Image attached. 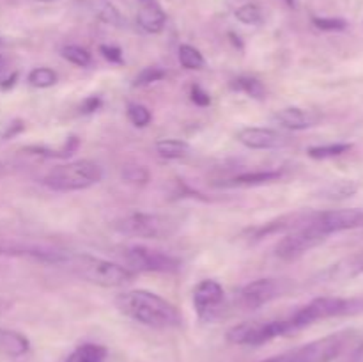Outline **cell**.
Instances as JSON below:
<instances>
[{
  "instance_id": "cell-1",
  "label": "cell",
  "mask_w": 363,
  "mask_h": 362,
  "mask_svg": "<svg viewBox=\"0 0 363 362\" xmlns=\"http://www.w3.org/2000/svg\"><path fill=\"white\" fill-rule=\"evenodd\" d=\"M116 305L124 316L151 329H174L181 325V314L176 305L152 291H124L117 295Z\"/></svg>"
},
{
  "instance_id": "cell-2",
  "label": "cell",
  "mask_w": 363,
  "mask_h": 362,
  "mask_svg": "<svg viewBox=\"0 0 363 362\" xmlns=\"http://www.w3.org/2000/svg\"><path fill=\"white\" fill-rule=\"evenodd\" d=\"M73 275L101 287H123L133 280L135 272L119 263L96 258L91 254H67L62 263Z\"/></svg>"
},
{
  "instance_id": "cell-3",
  "label": "cell",
  "mask_w": 363,
  "mask_h": 362,
  "mask_svg": "<svg viewBox=\"0 0 363 362\" xmlns=\"http://www.w3.org/2000/svg\"><path fill=\"white\" fill-rule=\"evenodd\" d=\"M363 311V298H340V297H319L305 304L289 316L291 334L300 332L321 319L340 318V316L358 314Z\"/></svg>"
},
{
  "instance_id": "cell-4",
  "label": "cell",
  "mask_w": 363,
  "mask_h": 362,
  "mask_svg": "<svg viewBox=\"0 0 363 362\" xmlns=\"http://www.w3.org/2000/svg\"><path fill=\"white\" fill-rule=\"evenodd\" d=\"M181 222L172 215L163 213L133 212L119 216L112 222V229L123 236L144 238V240H167L179 231Z\"/></svg>"
},
{
  "instance_id": "cell-5",
  "label": "cell",
  "mask_w": 363,
  "mask_h": 362,
  "mask_svg": "<svg viewBox=\"0 0 363 362\" xmlns=\"http://www.w3.org/2000/svg\"><path fill=\"white\" fill-rule=\"evenodd\" d=\"M105 170L92 160H74L50 169L41 177V185L53 192H78L98 185Z\"/></svg>"
},
{
  "instance_id": "cell-6",
  "label": "cell",
  "mask_w": 363,
  "mask_h": 362,
  "mask_svg": "<svg viewBox=\"0 0 363 362\" xmlns=\"http://www.w3.org/2000/svg\"><path fill=\"white\" fill-rule=\"evenodd\" d=\"M351 339H353V332L350 330L337 332L303 344L300 348H294L286 353L269 357L262 362H333L344 353Z\"/></svg>"
},
{
  "instance_id": "cell-7",
  "label": "cell",
  "mask_w": 363,
  "mask_h": 362,
  "mask_svg": "<svg viewBox=\"0 0 363 362\" xmlns=\"http://www.w3.org/2000/svg\"><path fill=\"white\" fill-rule=\"evenodd\" d=\"M121 258L131 272L147 273H176L181 270V261L172 254L149 248L145 245H130L121 251Z\"/></svg>"
},
{
  "instance_id": "cell-8",
  "label": "cell",
  "mask_w": 363,
  "mask_h": 362,
  "mask_svg": "<svg viewBox=\"0 0 363 362\" xmlns=\"http://www.w3.org/2000/svg\"><path fill=\"white\" fill-rule=\"evenodd\" d=\"M287 319H268V322H245L233 327L227 332V341L241 346H261L277 337L289 336Z\"/></svg>"
},
{
  "instance_id": "cell-9",
  "label": "cell",
  "mask_w": 363,
  "mask_h": 362,
  "mask_svg": "<svg viewBox=\"0 0 363 362\" xmlns=\"http://www.w3.org/2000/svg\"><path fill=\"white\" fill-rule=\"evenodd\" d=\"M312 219V213H311ZM311 219L303 224V226L296 227V229L289 231L284 238H280L279 243L275 245V256L284 261H291V259H296L300 256H303L305 252L312 251L318 245H321L326 240V236L323 233H319L314 227V224L311 222Z\"/></svg>"
},
{
  "instance_id": "cell-10",
  "label": "cell",
  "mask_w": 363,
  "mask_h": 362,
  "mask_svg": "<svg viewBox=\"0 0 363 362\" xmlns=\"http://www.w3.org/2000/svg\"><path fill=\"white\" fill-rule=\"evenodd\" d=\"M311 222L314 224L319 233L330 236V234L342 233V231L360 229V227H363V212L354 208L318 212L312 213Z\"/></svg>"
},
{
  "instance_id": "cell-11",
  "label": "cell",
  "mask_w": 363,
  "mask_h": 362,
  "mask_svg": "<svg viewBox=\"0 0 363 362\" xmlns=\"http://www.w3.org/2000/svg\"><path fill=\"white\" fill-rule=\"evenodd\" d=\"M282 280L262 277V279H255L241 287L240 295H238V304L247 311H255V309H261L262 305L269 304L275 298L282 297Z\"/></svg>"
},
{
  "instance_id": "cell-12",
  "label": "cell",
  "mask_w": 363,
  "mask_h": 362,
  "mask_svg": "<svg viewBox=\"0 0 363 362\" xmlns=\"http://www.w3.org/2000/svg\"><path fill=\"white\" fill-rule=\"evenodd\" d=\"M225 291L218 280L204 279L194 287V307L202 322H213L222 311Z\"/></svg>"
},
{
  "instance_id": "cell-13",
  "label": "cell",
  "mask_w": 363,
  "mask_h": 362,
  "mask_svg": "<svg viewBox=\"0 0 363 362\" xmlns=\"http://www.w3.org/2000/svg\"><path fill=\"white\" fill-rule=\"evenodd\" d=\"M240 144L248 149H262V151H272V149H284L291 144L289 137L272 128H243L236 133Z\"/></svg>"
},
{
  "instance_id": "cell-14",
  "label": "cell",
  "mask_w": 363,
  "mask_h": 362,
  "mask_svg": "<svg viewBox=\"0 0 363 362\" xmlns=\"http://www.w3.org/2000/svg\"><path fill=\"white\" fill-rule=\"evenodd\" d=\"M308 219H311V213H289V215H282L279 216V219L259 224V226L255 227H248V229H245L243 234H247L250 241H259L264 240V238L273 236V234L289 233V231L303 226Z\"/></svg>"
},
{
  "instance_id": "cell-15",
  "label": "cell",
  "mask_w": 363,
  "mask_h": 362,
  "mask_svg": "<svg viewBox=\"0 0 363 362\" xmlns=\"http://www.w3.org/2000/svg\"><path fill=\"white\" fill-rule=\"evenodd\" d=\"M321 114L314 112V110H305L300 106H286L273 114V121L279 124L280 128H286L291 131H301L314 128L321 123Z\"/></svg>"
},
{
  "instance_id": "cell-16",
  "label": "cell",
  "mask_w": 363,
  "mask_h": 362,
  "mask_svg": "<svg viewBox=\"0 0 363 362\" xmlns=\"http://www.w3.org/2000/svg\"><path fill=\"white\" fill-rule=\"evenodd\" d=\"M137 2V23L147 34H160L165 27L167 16L158 0H135Z\"/></svg>"
},
{
  "instance_id": "cell-17",
  "label": "cell",
  "mask_w": 363,
  "mask_h": 362,
  "mask_svg": "<svg viewBox=\"0 0 363 362\" xmlns=\"http://www.w3.org/2000/svg\"><path fill=\"white\" fill-rule=\"evenodd\" d=\"M284 177V170H254V172H241L229 180L218 183V187H261V185L275 183Z\"/></svg>"
},
{
  "instance_id": "cell-18",
  "label": "cell",
  "mask_w": 363,
  "mask_h": 362,
  "mask_svg": "<svg viewBox=\"0 0 363 362\" xmlns=\"http://www.w3.org/2000/svg\"><path fill=\"white\" fill-rule=\"evenodd\" d=\"M30 350V341L25 334L11 329H0V357L18 358Z\"/></svg>"
},
{
  "instance_id": "cell-19",
  "label": "cell",
  "mask_w": 363,
  "mask_h": 362,
  "mask_svg": "<svg viewBox=\"0 0 363 362\" xmlns=\"http://www.w3.org/2000/svg\"><path fill=\"white\" fill-rule=\"evenodd\" d=\"M80 148V138L77 135H69V137L64 141V144H60L59 148H50V146H43V144H32V146H25L23 153H28V155L34 156H41V158H57V160H64L73 156L74 153L78 151Z\"/></svg>"
},
{
  "instance_id": "cell-20",
  "label": "cell",
  "mask_w": 363,
  "mask_h": 362,
  "mask_svg": "<svg viewBox=\"0 0 363 362\" xmlns=\"http://www.w3.org/2000/svg\"><path fill=\"white\" fill-rule=\"evenodd\" d=\"M156 151L162 158L181 160L190 155L191 148L188 142L181 141V138H160L156 142Z\"/></svg>"
},
{
  "instance_id": "cell-21",
  "label": "cell",
  "mask_w": 363,
  "mask_h": 362,
  "mask_svg": "<svg viewBox=\"0 0 363 362\" xmlns=\"http://www.w3.org/2000/svg\"><path fill=\"white\" fill-rule=\"evenodd\" d=\"M106 355H108V350L105 346H101V344L85 343L82 346H78L77 350L71 351L66 362H105Z\"/></svg>"
},
{
  "instance_id": "cell-22",
  "label": "cell",
  "mask_w": 363,
  "mask_h": 362,
  "mask_svg": "<svg viewBox=\"0 0 363 362\" xmlns=\"http://www.w3.org/2000/svg\"><path fill=\"white\" fill-rule=\"evenodd\" d=\"M230 89L236 92H243L254 99H264L266 96V85L259 78L250 77V75H241V77L234 78L230 82Z\"/></svg>"
},
{
  "instance_id": "cell-23",
  "label": "cell",
  "mask_w": 363,
  "mask_h": 362,
  "mask_svg": "<svg viewBox=\"0 0 363 362\" xmlns=\"http://www.w3.org/2000/svg\"><path fill=\"white\" fill-rule=\"evenodd\" d=\"M357 192L358 185L353 180H339L326 185L321 192V197L328 199V201H342V199L353 197Z\"/></svg>"
},
{
  "instance_id": "cell-24",
  "label": "cell",
  "mask_w": 363,
  "mask_h": 362,
  "mask_svg": "<svg viewBox=\"0 0 363 362\" xmlns=\"http://www.w3.org/2000/svg\"><path fill=\"white\" fill-rule=\"evenodd\" d=\"M353 149V144H344V142H337V144H325V146H312L307 149V155L314 160H328L335 158V156L346 155L347 151Z\"/></svg>"
},
{
  "instance_id": "cell-25",
  "label": "cell",
  "mask_w": 363,
  "mask_h": 362,
  "mask_svg": "<svg viewBox=\"0 0 363 362\" xmlns=\"http://www.w3.org/2000/svg\"><path fill=\"white\" fill-rule=\"evenodd\" d=\"M177 55H179V62L184 70H204L206 59L195 46L181 45Z\"/></svg>"
},
{
  "instance_id": "cell-26",
  "label": "cell",
  "mask_w": 363,
  "mask_h": 362,
  "mask_svg": "<svg viewBox=\"0 0 363 362\" xmlns=\"http://www.w3.org/2000/svg\"><path fill=\"white\" fill-rule=\"evenodd\" d=\"M60 55L67 60V62L74 64L78 67H89L92 64V55L87 48L78 45H66L60 50Z\"/></svg>"
},
{
  "instance_id": "cell-27",
  "label": "cell",
  "mask_w": 363,
  "mask_h": 362,
  "mask_svg": "<svg viewBox=\"0 0 363 362\" xmlns=\"http://www.w3.org/2000/svg\"><path fill=\"white\" fill-rule=\"evenodd\" d=\"M28 84L38 89H48L59 82V75L52 67H34L27 77Z\"/></svg>"
},
{
  "instance_id": "cell-28",
  "label": "cell",
  "mask_w": 363,
  "mask_h": 362,
  "mask_svg": "<svg viewBox=\"0 0 363 362\" xmlns=\"http://www.w3.org/2000/svg\"><path fill=\"white\" fill-rule=\"evenodd\" d=\"M360 273H363V252L351 256L350 259H346L332 270L333 277H354L360 275Z\"/></svg>"
},
{
  "instance_id": "cell-29",
  "label": "cell",
  "mask_w": 363,
  "mask_h": 362,
  "mask_svg": "<svg viewBox=\"0 0 363 362\" xmlns=\"http://www.w3.org/2000/svg\"><path fill=\"white\" fill-rule=\"evenodd\" d=\"M167 77V71L162 70L160 66H147L144 70L138 71L133 78V84L131 87L138 89V87H147V85L155 84V82L163 80Z\"/></svg>"
},
{
  "instance_id": "cell-30",
  "label": "cell",
  "mask_w": 363,
  "mask_h": 362,
  "mask_svg": "<svg viewBox=\"0 0 363 362\" xmlns=\"http://www.w3.org/2000/svg\"><path fill=\"white\" fill-rule=\"evenodd\" d=\"M126 114L130 123L137 128H145L152 121L151 110L145 105H142V103H130Z\"/></svg>"
},
{
  "instance_id": "cell-31",
  "label": "cell",
  "mask_w": 363,
  "mask_h": 362,
  "mask_svg": "<svg viewBox=\"0 0 363 362\" xmlns=\"http://www.w3.org/2000/svg\"><path fill=\"white\" fill-rule=\"evenodd\" d=\"M121 177H123L126 183L131 185H145L151 177L147 167L144 165H124V169L121 170Z\"/></svg>"
},
{
  "instance_id": "cell-32",
  "label": "cell",
  "mask_w": 363,
  "mask_h": 362,
  "mask_svg": "<svg viewBox=\"0 0 363 362\" xmlns=\"http://www.w3.org/2000/svg\"><path fill=\"white\" fill-rule=\"evenodd\" d=\"M96 13H98V18L103 21V23L112 25V27H123L124 20H123V16H121L119 9H117L113 4L103 2L101 6L98 7V11H96Z\"/></svg>"
},
{
  "instance_id": "cell-33",
  "label": "cell",
  "mask_w": 363,
  "mask_h": 362,
  "mask_svg": "<svg viewBox=\"0 0 363 362\" xmlns=\"http://www.w3.org/2000/svg\"><path fill=\"white\" fill-rule=\"evenodd\" d=\"M236 18L245 25H259L262 21V11L257 4H245L236 11Z\"/></svg>"
},
{
  "instance_id": "cell-34",
  "label": "cell",
  "mask_w": 363,
  "mask_h": 362,
  "mask_svg": "<svg viewBox=\"0 0 363 362\" xmlns=\"http://www.w3.org/2000/svg\"><path fill=\"white\" fill-rule=\"evenodd\" d=\"M312 23L315 28L325 32H340L347 27V21L342 18H323V16H314L312 18Z\"/></svg>"
},
{
  "instance_id": "cell-35",
  "label": "cell",
  "mask_w": 363,
  "mask_h": 362,
  "mask_svg": "<svg viewBox=\"0 0 363 362\" xmlns=\"http://www.w3.org/2000/svg\"><path fill=\"white\" fill-rule=\"evenodd\" d=\"M99 53L103 59L108 60L110 64H124L123 50L116 45H99Z\"/></svg>"
},
{
  "instance_id": "cell-36",
  "label": "cell",
  "mask_w": 363,
  "mask_h": 362,
  "mask_svg": "<svg viewBox=\"0 0 363 362\" xmlns=\"http://www.w3.org/2000/svg\"><path fill=\"white\" fill-rule=\"evenodd\" d=\"M190 99L197 106H209V105H211V96H209V92L199 84H194L190 87Z\"/></svg>"
},
{
  "instance_id": "cell-37",
  "label": "cell",
  "mask_w": 363,
  "mask_h": 362,
  "mask_svg": "<svg viewBox=\"0 0 363 362\" xmlns=\"http://www.w3.org/2000/svg\"><path fill=\"white\" fill-rule=\"evenodd\" d=\"M25 130V123L21 119H13L11 123L4 124V130L0 131V137L2 138H13L16 137L18 133Z\"/></svg>"
},
{
  "instance_id": "cell-38",
  "label": "cell",
  "mask_w": 363,
  "mask_h": 362,
  "mask_svg": "<svg viewBox=\"0 0 363 362\" xmlns=\"http://www.w3.org/2000/svg\"><path fill=\"white\" fill-rule=\"evenodd\" d=\"M101 105H103V102H101V98H99L98 94L87 96V98L82 102L80 112L82 114H92V112H96V110L101 109Z\"/></svg>"
},
{
  "instance_id": "cell-39",
  "label": "cell",
  "mask_w": 363,
  "mask_h": 362,
  "mask_svg": "<svg viewBox=\"0 0 363 362\" xmlns=\"http://www.w3.org/2000/svg\"><path fill=\"white\" fill-rule=\"evenodd\" d=\"M18 77H20V75H18V71H13L11 75H7L6 78H2V80H0V89H2V91H9V89H13L14 85H16Z\"/></svg>"
},
{
  "instance_id": "cell-40",
  "label": "cell",
  "mask_w": 363,
  "mask_h": 362,
  "mask_svg": "<svg viewBox=\"0 0 363 362\" xmlns=\"http://www.w3.org/2000/svg\"><path fill=\"white\" fill-rule=\"evenodd\" d=\"M347 362H363V343L353 351V353H351L350 361Z\"/></svg>"
},
{
  "instance_id": "cell-41",
  "label": "cell",
  "mask_w": 363,
  "mask_h": 362,
  "mask_svg": "<svg viewBox=\"0 0 363 362\" xmlns=\"http://www.w3.org/2000/svg\"><path fill=\"white\" fill-rule=\"evenodd\" d=\"M229 38L233 39V43H234V45L238 46V48H240V50H243V43H241L240 35H236V34H234V32H229Z\"/></svg>"
},
{
  "instance_id": "cell-42",
  "label": "cell",
  "mask_w": 363,
  "mask_h": 362,
  "mask_svg": "<svg viewBox=\"0 0 363 362\" xmlns=\"http://www.w3.org/2000/svg\"><path fill=\"white\" fill-rule=\"evenodd\" d=\"M6 66H7V60H6V57H4L2 53H0V71H4V70H6Z\"/></svg>"
},
{
  "instance_id": "cell-43",
  "label": "cell",
  "mask_w": 363,
  "mask_h": 362,
  "mask_svg": "<svg viewBox=\"0 0 363 362\" xmlns=\"http://www.w3.org/2000/svg\"><path fill=\"white\" fill-rule=\"evenodd\" d=\"M7 305H9V302H6V300H2V298H0V311H6Z\"/></svg>"
},
{
  "instance_id": "cell-44",
  "label": "cell",
  "mask_w": 363,
  "mask_h": 362,
  "mask_svg": "<svg viewBox=\"0 0 363 362\" xmlns=\"http://www.w3.org/2000/svg\"><path fill=\"white\" fill-rule=\"evenodd\" d=\"M286 4L289 7H296V0H286Z\"/></svg>"
},
{
  "instance_id": "cell-45",
  "label": "cell",
  "mask_w": 363,
  "mask_h": 362,
  "mask_svg": "<svg viewBox=\"0 0 363 362\" xmlns=\"http://www.w3.org/2000/svg\"><path fill=\"white\" fill-rule=\"evenodd\" d=\"M6 45H7L6 38H4V35H0V46H6Z\"/></svg>"
},
{
  "instance_id": "cell-46",
  "label": "cell",
  "mask_w": 363,
  "mask_h": 362,
  "mask_svg": "<svg viewBox=\"0 0 363 362\" xmlns=\"http://www.w3.org/2000/svg\"><path fill=\"white\" fill-rule=\"evenodd\" d=\"M38 2H53V0H38Z\"/></svg>"
}]
</instances>
